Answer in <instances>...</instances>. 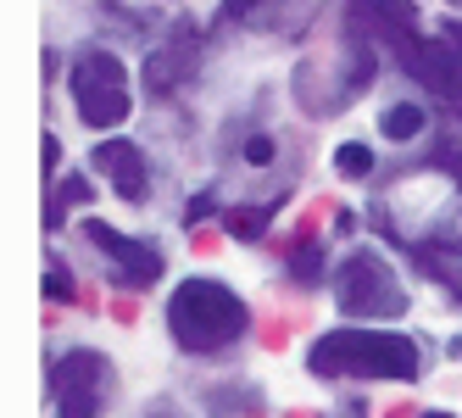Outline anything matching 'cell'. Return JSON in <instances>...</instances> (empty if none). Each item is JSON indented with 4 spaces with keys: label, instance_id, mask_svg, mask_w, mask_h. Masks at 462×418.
<instances>
[{
    "label": "cell",
    "instance_id": "6da1fadb",
    "mask_svg": "<svg viewBox=\"0 0 462 418\" xmlns=\"http://www.w3.org/2000/svg\"><path fill=\"white\" fill-rule=\"evenodd\" d=\"M307 368L318 379H418L423 351L395 330H328Z\"/></svg>",
    "mask_w": 462,
    "mask_h": 418
},
{
    "label": "cell",
    "instance_id": "7a4b0ae2",
    "mask_svg": "<svg viewBox=\"0 0 462 418\" xmlns=\"http://www.w3.org/2000/svg\"><path fill=\"white\" fill-rule=\"evenodd\" d=\"M168 330L184 351L195 358H212V351L235 346L251 330V307L217 279H184L168 296Z\"/></svg>",
    "mask_w": 462,
    "mask_h": 418
},
{
    "label": "cell",
    "instance_id": "3957f363",
    "mask_svg": "<svg viewBox=\"0 0 462 418\" xmlns=\"http://www.w3.org/2000/svg\"><path fill=\"white\" fill-rule=\"evenodd\" d=\"M335 302L351 318H402L407 312L402 279H395V268L384 263L379 251H368V246H356L346 263L335 268Z\"/></svg>",
    "mask_w": 462,
    "mask_h": 418
},
{
    "label": "cell",
    "instance_id": "277c9868",
    "mask_svg": "<svg viewBox=\"0 0 462 418\" xmlns=\"http://www.w3.org/2000/svg\"><path fill=\"white\" fill-rule=\"evenodd\" d=\"M73 101H79L84 128H95V135H106V128H117L128 112H134V101H128V73H123V61L112 51L79 56V68H73Z\"/></svg>",
    "mask_w": 462,
    "mask_h": 418
},
{
    "label": "cell",
    "instance_id": "5b68a950",
    "mask_svg": "<svg viewBox=\"0 0 462 418\" xmlns=\"http://www.w3.org/2000/svg\"><path fill=\"white\" fill-rule=\"evenodd\" d=\"M112 391V363L95 351H68L61 363H51V396L61 418H95Z\"/></svg>",
    "mask_w": 462,
    "mask_h": 418
},
{
    "label": "cell",
    "instance_id": "8992f818",
    "mask_svg": "<svg viewBox=\"0 0 462 418\" xmlns=\"http://www.w3.org/2000/svg\"><path fill=\"white\" fill-rule=\"evenodd\" d=\"M84 235H89L95 251H106L112 263H117V284H128V291H145V284L162 279V251H151V246H140V240H128L123 229H112V223H101V218H95Z\"/></svg>",
    "mask_w": 462,
    "mask_h": 418
},
{
    "label": "cell",
    "instance_id": "52a82bcc",
    "mask_svg": "<svg viewBox=\"0 0 462 418\" xmlns=\"http://www.w3.org/2000/svg\"><path fill=\"white\" fill-rule=\"evenodd\" d=\"M95 168L112 179V190L123 201H151V168H145V151L134 140H101L95 145Z\"/></svg>",
    "mask_w": 462,
    "mask_h": 418
},
{
    "label": "cell",
    "instance_id": "ba28073f",
    "mask_svg": "<svg viewBox=\"0 0 462 418\" xmlns=\"http://www.w3.org/2000/svg\"><path fill=\"white\" fill-rule=\"evenodd\" d=\"M195 45H201V40H195V28L179 23V28H173V40L145 61V89H151V95H173V89L195 73Z\"/></svg>",
    "mask_w": 462,
    "mask_h": 418
},
{
    "label": "cell",
    "instance_id": "9c48e42d",
    "mask_svg": "<svg viewBox=\"0 0 462 418\" xmlns=\"http://www.w3.org/2000/svg\"><path fill=\"white\" fill-rule=\"evenodd\" d=\"M356 6V23H368L379 40L390 45H402L412 40V28H418V12H412V0H351Z\"/></svg>",
    "mask_w": 462,
    "mask_h": 418
},
{
    "label": "cell",
    "instance_id": "30bf717a",
    "mask_svg": "<svg viewBox=\"0 0 462 418\" xmlns=\"http://www.w3.org/2000/svg\"><path fill=\"white\" fill-rule=\"evenodd\" d=\"M423 107L418 101H402V107H390L384 117H379V128H384V140H418L423 135Z\"/></svg>",
    "mask_w": 462,
    "mask_h": 418
},
{
    "label": "cell",
    "instance_id": "8fae6325",
    "mask_svg": "<svg viewBox=\"0 0 462 418\" xmlns=\"http://www.w3.org/2000/svg\"><path fill=\"white\" fill-rule=\"evenodd\" d=\"M335 168H340L346 179H368V173H374V151L362 145V140H346V145L335 151Z\"/></svg>",
    "mask_w": 462,
    "mask_h": 418
},
{
    "label": "cell",
    "instance_id": "7c38bea8",
    "mask_svg": "<svg viewBox=\"0 0 462 418\" xmlns=\"http://www.w3.org/2000/svg\"><path fill=\"white\" fill-rule=\"evenodd\" d=\"M262 6H273V0H223V17L228 23H262Z\"/></svg>",
    "mask_w": 462,
    "mask_h": 418
},
{
    "label": "cell",
    "instance_id": "4fadbf2b",
    "mask_svg": "<svg viewBox=\"0 0 462 418\" xmlns=\"http://www.w3.org/2000/svg\"><path fill=\"white\" fill-rule=\"evenodd\" d=\"M245 163H251V168H268V163H273V140H268V135L245 140Z\"/></svg>",
    "mask_w": 462,
    "mask_h": 418
},
{
    "label": "cell",
    "instance_id": "5bb4252c",
    "mask_svg": "<svg viewBox=\"0 0 462 418\" xmlns=\"http://www.w3.org/2000/svg\"><path fill=\"white\" fill-rule=\"evenodd\" d=\"M45 291H51V296H61V302H73V279H68V268H61V263H51Z\"/></svg>",
    "mask_w": 462,
    "mask_h": 418
},
{
    "label": "cell",
    "instance_id": "9a60e30c",
    "mask_svg": "<svg viewBox=\"0 0 462 418\" xmlns=\"http://www.w3.org/2000/svg\"><path fill=\"white\" fill-rule=\"evenodd\" d=\"M228 223L240 229V240H256V235H262V223H268V212H235Z\"/></svg>",
    "mask_w": 462,
    "mask_h": 418
},
{
    "label": "cell",
    "instance_id": "2e32d148",
    "mask_svg": "<svg viewBox=\"0 0 462 418\" xmlns=\"http://www.w3.org/2000/svg\"><path fill=\"white\" fill-rule=\"evenodd\" d=\"M73 201H89L84 179H68V184H61V207H73ZM61 207H56V218H61Z\"/></svg>",
    "mask_w": 462,
    "mask_h": 418
},
{
    "label": "cell",
    "instance_id": "e0dca14e",
    "mask_svg": "<svg viewBox=\"0 0 462 418\" xmlns=\"http://www.w3.org/2000/svg\"><path fill=\"white\" fill-rule=\"evenodd\" d=\"M295 274H301V284H312V274H318V251H312V246L295 251Z\"/></svg>",
    "mask_w": 462,
    "mask_h": 418
},
{
    "label": "cell",
    "instance_id": "ac0fdd59",
    "mask_svg": "<svg viewBox=\"0 0 462 418\" xmlns=\"http://www.w3.org/2000/svg\"><path fill=\"white\" fill-rule=\"evenodd\" d=\"M423 418H451V413H423Z\"/></svg>",
    "mask_w": 462,
    "mask_h": 418
},
{
    "label": "cell",
    "instance_id": "d6986e66",
    "mask_svg": "<svg viewBox=\"0 0 462 418\" xmlns=\"http://www.w3.org/2000/svg\"><path fill=\"white\" fill-rule=\"evenodd\" d=\"M156 418H173V413H156Z\"/></svg>",
    "mask_w": 462,
    "mask_h": 418
}]
</instances>
